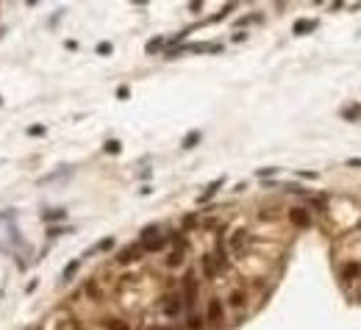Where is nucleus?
<instances>
[{
	"label": "nucleus",
	"mask_w": 361,
	"mask_h": 330,
	"mask_svg": "<svg viewBox=\"0 0 361 330\" xmlns=\"http://www.w3.org/2000/svg\"><path fill=\"white\" fill-rule=\"evenodd\" d=\"M86 294H89V300H100V297H103V291H100V286H97L95 277L86 280Z\"/></svg>",
	"instance_id": "4be33fe9"
},
{
	"label": "nucleus",
	"mask_w": 361,
	"mask_h": 330,
	"mask_svg": "<svg viewBox=\"0 0 361 330\" xmlns=\"http://www.w3.org/2000/svg\"><path fill=\"white\" fill-rule=\"evenodd\" d=\"M158 236H161V228H158V225H147V228H142L139 239H142V244H144V241H153V239H158Z\"/></svg>",
	"instance_id": "a211bd4d"
},
{
	"label": "nucleus",
	"mask_w": 361,
	"mask_h": 330,
	"mask_svg": "<svg viewBox=\"0 0 361 330\" xmlns=\"http://www.w3.org/2000/svg\"><path fill=\"white\" fill-rule=\"evenodd\" d=\"M347 167L350 169H361V158H347Z\"/></svg>",
	"instance_id": "f704fd0d"
},
{
	"label": "nucleus",
	"mask_w": 361,
	"mask_h": 330,
	"mask_svg": "<svg viewBox=\"0 0 361 330\" xmlns=\"http://www.w3.org/2000/svg\"><path fill=\"white\" fill-rule=\"evenodd\" d=\"M259 20H261V14H247V17L236 20V25H239V28H245V25H250V23H259Z\"/></svg>",
	"instance_id": "c85d7f7f"
},
{
	"label": "nucleus",
	"mask_w": 361,
	"mask_h": 330,
	"mask_svg": "<svg viewBox=\"0 0 361 330\" xmlns=\"http://www.w3.org/2000/svg\"><path fill=\"white\" fill-rule=\"evenodd\" d=\"M247 239H250L247 228H236V230H231V236L225 241H228L231 252H242V250H245V244H247Z\"/></svg>",
	"instance_id": "0eeeda50"
},
{
	"label": "nucleus",
	"mask_w": 361,
	"mask_h": 330,
	"mask_svg": "<svg viewBox=\"0 0 361 330\" xmlns=\"http://www.w3.org/2000/svg\"><path fill=\"white\" fill-rule=\"evenodd\" d=\"M214 258H217V264H220V272L231 266V258H228V241H225V239H217V244H214Z\"/></svg>",
	"instance_id": "1a4fd4ad"
},
{
	"label": "nucleus",
	"mask_w": 361,
	"mask_h": 330,
	"mask_svg": "<svg viewBox=\"0 0 361 330\" xmlns=\"http://www.w3.org/2000/svg\"><path fill=\"white\" fill-rule=\"evenodd\" d=\"M231 39H234V42H245V39H247V34H245V31H236V34L231 36Z\"/></svg>",
	"instance_id": "c9c22d12"
},
{
	"label": "nucleus",
	"mask_w": 361,
	"mask_h": 330,
	"mask_svg": "<svg viewBox=\"0 0 361 330\" xmlns=\"http://www.w3.org/2000/svg\"><path fill=\"white\" fill-rule=\"evenodd\" d=\"M180 286H184V311H187V313H195V302H198L200 283H198V277H195L192 269H187V275H184Z\"/></svg>",
	"instance_id": "f257e3e1"
},
{
	"label": "nucleus",
	"mask_w": 361,
	"mask_h": 330,
	"mask_svg": "<svg viewBox=\"0 0 361 330\" xmlns=\"http://www.w3.org/2000/svg\"><path fill=\"white\" fill-rule=\"evenodd\" d=\"M61 219H67V211H64V208L45 211V222H61Z\"/></svg>",
	"instance_id": "5701e85b"
},
{
	"label": "nucleus",
	"mask_w": 361,
	"mask_h": 330,
	"mask_svg": "<svg viewBox=\"0 0 361 330\" xmlns=\"http://www.w3.org/2000/svg\"><path fill=\"white\" fill-rule=\"evenodd\" d=\"M314 28H317V20H297V23L292 25V34L303 36V34H311Z\"/></svg>",
	"instance_id": "4468645a"
},
{
	"label": "nucleus",
	"mask_w": 361,
	"mask_h": 330,
	"mask_svg": "<svg viewBox=\"0 0 361 330\" xmlns=\"http://www.w3.org/2000/svg\"><path fill=\"white\" fill-rule=\"evenodd\" d=\"M103 327H106V330H131V324H128L125 319L108 316V319H103Z\"/></svg>",
	"instance_id": "dca6fc26"
},
{
	"label": "nucleus",
	"mask_w": 361,
	"mask_h": 330,
	"mask_svg": "<svg viewBox=\"0 0 361 330\" xmlns=\"http://www.w3.org/2000/svg\"><path fill=\"white\" fill-rule=\"evenodd\" d=\"M198 142H200V133L195 131V133H189V136L184 139V144H180V147H184V150H192V147H195Z\"/></svg>",
	"instance_id": "cd10ccee"
},
{
	"label": "nucleus",
	"mask_w": 361,
	"mask_h": 330,
	"mask_svg": "<svg viewBox=\"0 0 361 330\" xmlns=\"http://www.w3.org/2000/svg\"><path fill=\"white\" fill-rule=\"evenodd\" d=\"M111 247H114V239H111V236H106V239L97 241L95 247H89V250H86V255H95V252H106V250H111Z\"/></svg>",
	"instance_id": "aec40b11"
},
{
	"label": "nucleus",
	"mask_w": 361,
	"mask_h": 330,
	"mask_svg": "<svg viewBox=\"0 0 361 330\" xmlns=\"http://www.w3.org/2000/svg\"><path fill=\"white\" fill-rule=\"evenodd\" d=\"M164 264H167V269H178V266L184 264V252H178V250L167 252V258H164Z\"/></svg>",
	"instance_id": "6ab92c4d"
},
{
	"label": "nucleus",
	"mask_w": 361,
	"mask_h": 330,
	"mask_svg": "<svg viewBox=\"0 0 361 330\" xmlns=\"http://www.w3.org/2000/svg\"><path fill=\"white\" fill-rule=\"evenodd\" d=\"M228 305L234 308V311H242V308L247 305V291H245V288H231V294H228Z\"/></svg>",
	"instance_id": "9d476101"
},
{
	"label": "nucleus",
	"mask_w": 361,
	"mask_h": 330,
	"mask_svg": "<svg viewBox=\"0 0 361 330\" xmlns=\"http://www.w3.org/2000/svg\"><path fill=\"white\" fill-rule=\"evenodd\" d=\"M45 133H48V128H45V125H31L28 128V136H45Z\"/></svg>",
	"instance_id": "7c9ffc66"
},
{
	"label": "nucleus",
	"mask_w": 361,
	"mask_h": 330,
	"mask_svg": "<svg viewBox=\"0 0 361 330\" xmlns=\"http://www.w3.org/2000/svg\"><path fill=\"white\" fill-rule=\"evenodd\" d=\"M286 216H289V222L295 225V228H300V230H308L314 225V216H311V211H308L306 205H292V208L286 211Z\"/></svg>",
	"instance_id": "7ed1b4c3"
},
{
	"label": "nucleus",
	"mask_w": 361,
	"mask_h": 330,
	"mask_svg": "<svg viewBox=\"0 0 361 330\" xmlns=\"http://www.w3.org/2000/svg\"><path fill=\"white\" fill-rule=\"evenodd\" d=\"M161 311H164V316H169V319L180 316V313H184V294H178V291L164 294L161 297Z\"/></svg>",
	"instance_id": "20e7f679"
},
{
	"label": "nucleus",
	"mask_w": 361,
	"mask_h": 330,
	"mask_svg": "<svg viewBox=\"0 0 361 330\" xmlns=\"http://www.w3.org/2000/svg\"><path fill=\"white\" fill-rule=\"evenodd\" d=\"M275 214H278L275 208H261V211H259V219H264V222H270V219H275Z\"/></svg>",
	"instance_id": "c756f323"
},
{
	"label": "nucleus",
	"mask_w": 361,
	"mask_h": 330,
	"mask_svg": "<svg viewBox=\"0 0 361 330\" xmlns=\"http://www.w3.org/2000/svg\"><path fill=\"white\" fill-rule=\"evenodd\" d=\"M355 277H361V264H358V261H350V264L342 269V280L344 283H353Z\"/></svg>",
	"instance_id": "ddd939ff"
},
{
	"label": "nucleus",
	"mask_w": 361,
	"mask_h": 330,
	"mask_svg": "<svg viewBox=\"0 0 361 330\" xmlns=\"http://www.w3.org/2000/svg\"><path fill=\"white\" fill-rule=\"evenodd\" d=\"M72 228H50L48 230V239H56V236H61V233H70Z\"/></svg>",
	"instance_id": "473e14b6"
},
{
	"label": "nucleus",
	"mask_w": 361,
	"mask_h": 330,
	"mask_svg": "<svg viewBox=\"0 0 361 330\" xmlns=\"http://www.w3.org/2000/svg\"><path fill=\"white\" fill-rule=\"evenodd\" d=\"M78 269H81V258H72L70 264L64 266V272H61V283H70V280H72V275H75Z\"/></svg>",
	"instance_id": "f3484780"
},
{
	"label": "nucleus",
	"mask_w": 361,
	"mask_h": 330,
	"mask_svg": "<svg viewBox=\"0 0 361 330\" xmlns=\"http://www.w3.org/2000/svg\"><path fill=\"white\" fill-rule=\"evenodd\" d=\"M153 330H172V327H153Z\"/></svg>",
	"instance_id": "4c0bfd02"
},
{
	"label": "nucleus",
	"mask_w": 361,
	"mask_h": 330,
	"mask_svg": "<svg viewBox=\"0 0 361 330\" xmlns=\"http://www.w3.org/2000/svg\"><path fill=\"white\" fill-rule=\"evenodd\" d=\"M161 48H167V39H164V36H156V39H153V42L147 45L144 50H147V53H158Z\"/></svg>",
	"instance_id": "a878e982"
},
{
	"label": "nucleus",
	"mask_w": 361,
	"mask_h": 330,
	"mask_svg": "<svg viewBox=\"0 0 361 330\" xmlns=\"http://www.w3.org/2000/svg\"><path fill=\"white\" fill-rule=\"evenodd\" d=\"M175 53H220V45L214 42H195V45H184L180 50H172L167 56H175Z\"/></svg>",
	"instance_id": "423d86ee"
},
{
	"label": "nucleus",
	"mask_w": 361,
	"mask_h": 330,
	"mask_svg": "<svg viewBox=\"0 0 361 330\" xmlns=\"http://www.w3.org/2000/svg\"><path fill=\"white\" fill-rule=\"evenodd\" d=\"M200 269H203V275L209 277V280H214V277L220 275V264H217L214 252H206L203 258H200Z\"/></svg>",
	"instance_id": "6e6552de"
},
{
	"label": "nucleus",
	"mask_w": 361,
	"mask_h": 330,
	"mask_svg": "<svg viewBox=\"0 0 361 330\" xmlns=\"http://www.w3.org/2000/svg\"><path fill=\"white\" fill-rule=\"evenodd\" d=\"M142 255H144V247H142V241H136V244H128V247H122V250L117 252L114 264L117 266H131V264H136Z\"/></svg>",
	"instance_id": "f03ea898"
},
{
	"label": "nucleus",
	"mask_w": 361,
	"mask_h": 330,
	"mask_svg": "<svg viewBox=\"0 0 361 330\" xmlns=\"http://www.w3.org/2000/svg\"><path fill=\"white\" fill-rule=\"evenodd\" d=\"M278 172H281V169H278V167H261V169H256V175H259V178H264V180L275 178Z\"/></svg>",
	"instance_id": "bb28decb"
},
{
	"label": "nucleus",
	"mask_w": 361,
	"mask_h": 330,
	"mask_svg": "<svg viewBox=\"0 0 361 330\" xmlns=\"http://www.w3.org/2000/svg\"><path fill=\"white\" fill-rule=\"evenodd\" d=\"M223 186H225V178H217L214 183H209V186L203 189V194L198 197V203H209V200H214V197H217V192H220Z\"/></svg>",
	"instance_id": "9b49d317"
},
{
	"label": "nucleus",
	"mask_w": 361,
	"mask_h": 330,
	"mask_svg": "<svg viewBox=\"0 0 361 330\" xmlns=\"http://www.w3.org/2000/svg\"><path fill=\"white\" fill-rule=\"evenodd\" d=\"M128 95H131V89H128V86H120V89H117V97H122V100H125Z\"/></svg>",
	"instance_id": "e433bc0d"
},
{
	"label": "nucleus",
	"mask_w": 361,
	"mask_h": 330,
	"mask_svg": "<svg viewBox=\"0 0 361 330\" xmlns=\"http://www.w3.org/2000/svg\"><path fill=\"white\" fill-rule=\"evenodd\" d=\"M97 53H100V56H108V53H111V45H108V42L97 45Z\"/></svg>",
	"instance_id": "72a5a7b5"
},
{
	"label": "nucleus",
	"mask_w": 361,
	"mask_h": 330,
	"mask_svg": "<svg viewBox=\"0 0 361 330\" xmlns=\"http://www.w3.org/2000/svg\"><path fill=\"white\" fill-rule=\"evenodd\" d=\"M0 103H3V97H0Z\"/></svg>",
	"instance_id": "58836bf2"
},
{
	"label": "nucleus",
	"mask_w": 361,
	"mask_h": 330,
	"mask_svg": "<svg viewBox=\"0 0 361 330\" xmlns=\"http://www.w3.org/2000/svg\"><path fill=\"white\" fill-rule=\"evenodd\" d=\"M297 178H306V180H319V172H311V169H300Z\"/></svg>",
	"instance_id": "2f4dec72"
},
{
	"label": "nucleus",
	"mask_w": 361,
	"mask_h": 330,
	"mask_svg": "<svg viewBox=\"0 0 361 330\" xmlns=\"http://www.w3.org/2000/svg\"><path fill=\"white\" fill-rule=\"evenodd\" d=\"M120 150H122V144L117 142V139H108V142L103 144V153H108V156H117Z\"/></svg>",
	"instance_id": "393cba45"
},
{
	"label": "nucleus",
	"mask_w": 361,
	"mask_h": 330,
	"mask_svg": "<svg viewBox=\"0 0 361 330\" xmlns=\"http://www.w3.org/2000/svg\"><path fill=\"white\" fill-rule=\"evenodd\" d=\"M225 319V302L220 297H211L209 305H206V322L209 324H223Z\"/></svg>",
	"instance_id": "39448f33"
},
{
	"label": "nucleus",
	"mask_w": 361,
	"mask_h": 330,
	"mask_svg": "<svg viewBox=\"0 0 361 330\" xmlns=\"http://www.w3.org/2000/svg\"><path fill=\"white\" fill-rule=\"evenodd\" d=\"M180 225H184V230H192V228H198V225H200V219H198V214H184Z\"/></svg>",
	"instance_id": "b1692460"
},
{
	"label": "nucleus",
	"mask_w": 361,
	"mask_h": 330,
	"mask_svg": "<svg viewBox=\"0 0 361 330\" xmlns=\"http://www.w3.org/2000/svg\"><path fill=\"white\" fill-rule=\"evenodd\" d=\"M187 330H206V316H200V313H189Z\"/></svg>",
	"instance_id": "412c9836"
},
{
	"label": "nucleus",
	"mask_w": 361,
	"mask_h": 330,
	"mask_svg": "<svg viewBox=\"0 0 361 330\" xmlns=\"http://www.w3.org/2000/svg\"><path fill=\"white\" fill-rule=\"evenodd\" d=\"M167 244H169V236H164V233H161L158 239H153V241H144L142 247H144V252H161Z\"/></svg>",
	"instance_id": "2eb2a0df"
},
{
	"label": "nucleus",
	"mask_w": 361,
	"mask_h": 330,
	"mask_svg": "<svg viewBox=\"0 0 361 330\" xmlns=\"http://www.w3.org/2000/svg\"><path fill=\"white\" fill-rule=\"evenodd\" d=\"M167 236H169V247H172V250H178V252H187L189 241H187V236L180 233V230H172V233H167Z\"/></svg>",
	"instance_id": "f8f14e48"
}]
</instances>
